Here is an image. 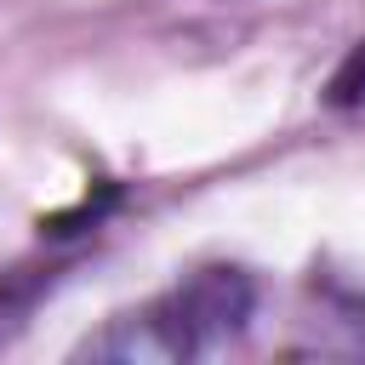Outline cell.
Listing matches in <instances>:
<instances>
[{
  "label": "cell",
  "mask_w": 365,
  "mask_h": 365,
  "mask_svg": "<svg viewBox=\"0 0 365 365\" xmlns=\"http://www.w3.org/2000/svg\"><path fill=\"white\" fill-rule=\"evenodd\" d=\"M257 308V285L240 268H200L160 302H148L131 319H114L97 342L80 354L91 359H200L245 331Z\"/></svg>",
  "instance_id": "cell-1"
},
{
  "label": "cell",
  "mask_w": 365,
  "mask_h": 365,
  "mask_svg": "<svg viewBox=\"0 0 365 365\" xmlns=\"http://www.w3.org/2000/svg\"><path fill=\"white\" fill-rule=\"evenodd\" d=\"M325 103H331V108H359V103H365V40L336 63V74H331V86H325Z\"/></svg>",
  "instance_id": "cell-2"
}]
</instances>
